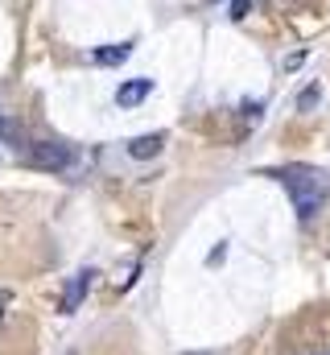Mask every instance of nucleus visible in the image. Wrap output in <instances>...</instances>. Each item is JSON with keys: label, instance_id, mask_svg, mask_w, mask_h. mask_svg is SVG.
Masks as SVG:
<instances>
[{"label": "nucleus", "instance_id": "nucleus-1", "mask_svg": "<svg viewBox=\"0 0 330 355\" xmlns=\"http://www.w3.org/2000/svg\"><path fill=\"white\" fill-rule=\"evenodd\" d=\"M272 178L289 190V198H293V207H297L302 219H314V215H318V207H322V198H327V174H322V170L289 166V170H277Z\"/></svg>", "mask_w": 330, "mask_h": 355}, {"label": "nucleus", "instance_id": "nucleus-2", "mask_svg": "<svg viewBox=\"0 0 330 355\" xmlns=\"http://www.w3.org/2000/svg\"><path fill=\"white\" fill-rule=\"evenodd\" d=\"M29 157H33V166H37V170H54V174L71 170V162H75L71 145H58V141H37V145L29 149Z\"/></svg>", "mask_w": 330, "mask_h": 355}, {"label": "nucleus", "instance_id": "nucleus-3", "mask_svg": "<svg viewBox=\"0 0 330 355\" xmlns=\"http://www.w3.org/2000/svg\"><path fill=\"white\" fill-rule=\"evenodd\" d=\"M149 91H153V79H128V83H120V91H116V103L120 107H137V103L149 99Z\"/></svg>", "mask_w": 330, "mask_h": 355}, {"label": "nucleus", "instance_id": "nucleus-4", "mask_svg": "<svg viewBox=\"0 0 330 355\" xmlns=\"http://www.w3.org/2000/svg\"><path fill=\"white\" fill-rule=\"evenodd\" d=\"M165 145L162 132H149V137H137V141H128V157H137V162H145V157H157Z\"/></svg>", "mask_w": 330, "mask_h": 355}, {"label": "nucleus", "instance_id": "nucleus-5", "mask_svg": "<svg viewBox=\"0 0 330 355\" xmlns=\"http://www.w3.org/2000/svg\"><path fill=\"white\" fill-rule=\"evenodd\" d=\"M91 277H95V272H79V281H71V285H67V293H62V310H67V314H75V306L87 297Z\"/></svg>", "mask_w": 330, "mask_h": 355}, {"label": "nucleus", "instance_id": "nucleus-6", "mask_svg": "<svg viewBox=\"0 0 330 355\" xmlns=\"http://www.w3.org/2000/svg\"><path fill=\"white\" fill-rule=\"evenodd\" d=\"M0 141H4L8 149H25V132H21V124H17L12 116H4V112H0Z\"/></svg>", "mask_w": 330, "mask_h": 355}, {"label": "nucleus", "instance_id": "nucleus-7", "mask_svg": "<svg viewBox=\"0 0 330 355\" xmlns=\"http://www.w3.org/2000/svg\"><path fill=\"white\" fill-rule=\"evenodd\" d=\"M128 54H132V42H124V46H112V50L103 46V50H95V62H103V67H120Z\"/></svg>", "mask_w": 330, "mask_h": 355}, {"label": "nucleus", "instance_id": "nucleus-8", "mask_svg": "<svg viewBox=\"0 0 330 355\" xmlns=\"http://www.w3.org/2000/svg\"><path fill=\"white\" fill-rule=\"evenodd\" d=\"M318 99H322V87L314 83V87H306L302 95H297V112H314L318 107Z\"/></svg>", "mask_w": 330, "mask_h": 355}, {"label": "nucleus", "instance_id": "nucleus-9", "mask_svg": "<svg viewBox=\"0 0 330 355\" xmlns=\"http://www.w3.org/2000/svg\"><path fill=\"white\" fill-rule=\"evenodd\" d=\"M252 12V0H232V21H244Z\"/></svg>", "mask_w": 330, "mask_h": 355}, {"label": "nucleus", "instance_id": "nucleus-10", "mask_svg": "<svg viewBox=\"0 0 330 355\" xmlns=\"http://www.w3.org/2000/svg\"><path fill=\"white\" fill-rule=\"evenodd\" d=\"M302 62H306V50H297V54H289V58H285V71H297Z\"/></svg>", "mask_w": 330, "mask_h": 355}, {"label": "nucleus", "instance_id": "nucleus-11", "mask_svg": "<svg viewBox=\"0 0 330 355\" xmlns=\"http://www.w3.org/2000/svg\"><path fill=\"white\" fill-rule=\"evenodd\" d=\"M8 306H12V289H0V314H4Z\"/></svg>", "mask_w": 330, "mask_h": 355}, {"label": "nucleus", "instance_id": "nucleus-12", "mask_svg": "<svg viewBox=\"0 0 330 355\" xmlns=\"http://www.w3.org/2000/svg\"><path fill=\"white\" fill-rule=\"evenodd\" d=\"M186 355H211V352H186Z\"/></svg>", "mask_w": 330, "mask_h": 355}]
</instances>
